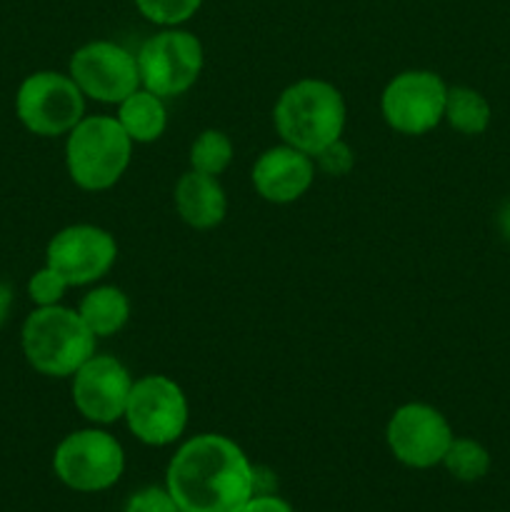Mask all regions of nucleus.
<instances>
[{
  "label": "nucleus",
  "instance_id": "nucleus-21",
  "mask_svg": "<svg viewBox=\"0 0 510 512\" xmlns=\"http://www.w3.org/2000/svg\"><path fill=\"white\" fill-rule=\"evenodd\" d=\"M200 5L203 0H135L140 15L163 28H178L180 23L198 13Z\"/></svg>",
  "mask_w": 510,
  "mask_h": 512
},
{
  "label": "nucleus",
  "instance_id": "nucleus-8",
  "mask_svg": "<svg viewBox=\"0 0 510 512\" xmlns=\"http://www.w3.org/2000/svg\"><path fill=\"white\" fill-rule=\"evenodd\" d=\"M123 418L140 443L165 448L180 440L188 428V398L175 380L145 375L130 388Z\"/></svg>",
  "mask_w": 510,
  "mask_h": 512
},
{
  "label": "nucleus",
  "instance_id": "nucleus-27",
  "mask_svg": "<svg viewBox=\"0 0 510 512\" xmlns=\"http://www.w3.org/2000/svg\"><path fill=\"white\" fill-rule=\"evenodd\" d=\"M503 230H505V235L510 238V208L503 213Z\"/></svg>",
  "mask_w": 510,
  "mask_h": 512
},
{
  "label": "nucleus",
  "instance_id": "nucleus-26",
  "mask_svg": "<svg viewBox=\"0 0 510 512\" xmlns=\"http://www.w3.org/2000/svg\"><path fill=\"white\" fill-rule=\"evenodd\" d=\"M10 308H13V290H10V285L0 283V328H3L5 320H8Z\"/></svg>",
  "mask_w": 510,
  "mask_h": 512
},
{
  "label": "nucleus",
  "instance_id": "nucleus-6",
  "mask_svg": "<svg viewBox=\"0 0 510 512\" xmlns=\"http://www.w3.org/2000/svg\"><path fill=\"white\" fill-rule=\"evenodd\" d=\"M15 115L33 135L58 138L68 135L85 118V95L70 75L38 70L20 83Z\"/></svg>",
  "mask_w": 510,
  "mask_h": 512
},
{
  "label": "nucleus",
  "instance_id": "nucleus-11",
  "mask_svg": "<svg viewBox=\"0 0 510 512\" xmlns=\"http://www.w3.org/2000/svg\"><path fill=\"white\" fill-rule=\"evenodd\" d=\"M68 75L85 98L98 103L118 105L140 88L138 58L113 40H93L75 50Z\"/></svg>",
  "mask_w": 510,
  "mask_h": 512
},
{
  "label": "nucleus",
  "instance_id": "nucleus-24",
  "mask_svg": "<svg viewBox=\"0 0 510 512\" xmlns=\"http://www.w3.org/2000/svg\"><path fill=\"white\" fill-rule=\"evenodd\" d=\"M123 512H183L178 508V503L173 500V495L168 493V488H150L138 490L128 498Z\"/></svg>",
  "mask_w": 510,
  "mask_h": 512
},
{
  "label": "nucleus",
  "instance_id": "nucleus-1",
  "mask_svg": "<svg viewBox=\"0 0 510 512\" xmlns=\"http://www.w3.org/2000/svg\"><path fill=\"white\" fill-rule=\"evenodd\" d=\"M165 488L183 512H240L255 495V468L233 440L203 433L175 450Z\"/></svg>",
  "mask_w": 510,
  "mask_h": 512
},
{
  "label": "nucleus",
  "instance_id": "nucleus-2",
  "mask_svg": "<svg viewBox=\"0 0 510 512\" xmlns=\"http://www.w3.org/2000/svg\"><path fill=\"white\" fill-rule=\"evenodd\" d=\"M345 113V100L335 85L328 80L303 78L280 93L273 108V123L285 145L313 158L343 135Z\"/></svg>",
  "mask_w": 510,
  "mask_h": 512
},
{
  "label": "nucleus",
  "instance_id": "nucleus-9",
  "mask_svg": "<svg viewBox=\"0 0 510 512\" xmlns=\"http://www.w3.org/2000/svg\"><path fill=\"white\" fill-rule=\"evenodd\" d=\"M448 85L433 70H405L385 85L380 110L385 123L403 135H425L445 118Z\"/></svg>",
  "mask_w": 510,
  "mask_h": 512
},
{
  "label": "nucleus",
  "instance_id": "nucleus-16",
  "mask_svg": "<svg viewBox=\"0 0 510 512\" xmlns=\"http://www.w3.org/2000/svg\"><path fill=\"white\" fill-rule=\"evenodd\" d=\"M115 120L133 143H155L168 128V110L160 95L138 88L123 103H118Z\"/></svg>",
  "mask_w": 510,
  "mask_h": 512
},
{
  "label": "nucleus",
  "instance_id": "nucleus-19",
  "mask_svg": "<svg viewBox=\"0 0 510 512\" xmlns=\"http://www.w3.org/2000/svg\"><path fill=\"white\" fill-rule=\"evenodd\" d=\"M440 465L460 483H478L490 473V453L478 440L453 438Z\"/></svg>",
  "mask_w": 510,
  "mask_h": 512
},
{
  "label": "nucleus",
  "instance_id": "nucleus-23",
  "mask_svg": "<svg viewBox=\"0 0 510 512\" xmlns=\"http://www.w3.org/2000/svg\"><path fill=\"white\" fill-rule=\"evenodd\" d=\"M313 160H315V168H320L323 173L340 178V175H348L350 170H353L355 153L343 138H338L335 143L325 145L320 153H315Z\"/></svg>",
  "mask_w": 510,
  "mask_h": 512
},
{
  "label": "nucleus",
  "instance_id": "nucleus-17",
  "mask_svg": "<svg viewBox=\"0 0 510 512\" xmlns=\"http://www.w3.org/2000/svg\"><path fill=\"white\" fill-rule=\"evenodd\" d=\"M78 315L95 338H110L128 323L130 300L115 285H100V288L85 293V298L78 305Z\"/></svg>",
  "mask_w": 510,
  "mask_h": 512
},
{
  "label": "nucleus",
  "instance_id": "nucleus-20",
  "mask_svg": "<svg viewBox=\"0 0 510 512\" xmlns=\"http://www.w3.org/2000/svg\"><path fill=\"white\" fill-rule=\"evenodd\" d=\"M233 163V140L223 130H203L190 145V168L218 178Z\"/></svg>",
  "mask_w": 510,
  "mask_h": 512
},
{
  "label": "nucleus",
  "instance_id": "nucleus-15",
  "mask_svg": "<svg viewBox=\"0 0 510 512\" xmlns=\"http://www.w3.org/2000/svg\"><path fill=\"white\" fill-rule=\"evenodd\" d=\"M173 200L183 223L195 230L215 228L223 223L225 213H228V198H225V190L218 178L198 173L193 168L180 175V180L175 183Z\"/></svg>",
  "mask_w": 510,
  "mask_h": 512
},
{
  "label": "nucleus",
  "instance_id": "nucleus-18",
  "mask_svg": "<svg viewBox=\"0 0 510 512\" xmlns=\"http://www.w3.org/2000/svg\"><path fill=\"white\" fill-rule=\"evenodd\" d=\"M450 128L463 135H480L490 125V103L473 88H448V100H445V118Z\"/></svg>",
  "mask_w": 510,
  "mask_h": 512
},
{
  "label": "nucleus",
  "instance_id": "nucleus-3",
  "mask_svg": "<svg viewBox=\"0 0 510 512\" xmlns=\"http://www.w3.org/2000/svg\"><path fill=\"white\" fill-rule=\"evenodd\" d=\"M95 340L78 310L63 305L35 308L20 330L25 360L48 378H73L75 370L95 355Z\"/></svg>",
  "mask_w": 510,
  "mask_h": 512
},
{
  "label": "nucleus",
  "instance_id": "nucleus-13",
  "mask_svg": "<svg viewBox=\"0 0 510 512\" xmlns=\"http://www.w3.org/2000/svg\"><path fill=\"white\" fill-rule=\"evenodd\" d=\"M135 380L113 355H93L73 375V405L85 420L110 425L125 415Z\"/></svg>",
  "mask_w": 510,
  "mask_h": 512
},
{
  "label": "nucleus",
  "instance_id": "nucleus-10",
  "mask_svg": "<svg viewBox=\"0 0 510 512\" xmlns=\"http://www.w3.org/2000/svg\"><path fill=\"white\" fill-rule=\"evenodd\" d=\"M453 438L445 415L425 403L400 405L385 428V443L393 458L413 470H428L443 463Z\"/></svg>",
  "mask_w": 510,
  "mask_h": 512
},
{
  "label": "nucleus",
  "instance_id": "nucleus-5",
  "mask_svg": "<svg viewBox=\"0 0 510 512\" xmlns=\"http://www.w3.org/2000/svg\"><path fill=\"white\" fill-rule=\"evenodd\" d=\"M53 470L55 478L75 493H103L123 478V445L100 428L75 430L55 448Z\"/></svg>",
  "mask_w": 510,
  "mask_h": 512
},
{
  "label": "nucleus",
  "instance_id": "nucleus-25",
  "mask_svg": "<svg viewBox=\"0 0 510 512\" xmlns=\"http://www.w3.org/2000/svg\"><path fill=\"white\" fill-rule=\"evenodd\" d=\"M240 512H295V510L290 508L288 500L278 498L275 493H260V495H253Z\"/></svg>",
  "mask_w": 510,
  "mask_h": 512
},
{
  "label": "nucleus",
  "instance_id": "nucleus-22",
  "mask_svg": "<svg viewBox=\"0 0 510 512\" xmlns=\"http://www.w3.org/2000/svg\"><path fill=\"white\" fill-rule=\"evenodd\" d=\"M70 285L65 283V278L60 273H55L50 265H43L40 270H35L28 280V295L38 308H50V305H60L65 290Z\"/></svg>",
  "mask_w": 510,
  "mask_h": 512
},
{
  "label": "nucleus",
  "instance_id": "nucleus-4",
  "mask_svg": "<svg viewBox=\"0 0 510 512\" xmlns=\"http://www.w3.org/2000/svg\"><path fill=\"white\" fill-rule=\"evenodd\" d=\"M133 158V140L110 115L83 118L68 133L65 165L78 188L100 193L118 183Z\"/></svg>",
  "mask_w": 510,
  "mask_h": 512
},
{
  "label": "nucleus",
  "instance_id": "nucleus-14",
  "mask_svg": "<svg viewBox=\"0 0 510 512\" xmlns=\"http://www.w3.org/2000/svg\"><path fill=\"white\" fill-rule=\"evenodd\" d=\"M315 180V160L293 145L265 150L253 165V185L268 203L288 205L303 198Z\"/></svg>",
  "mask_w": 510,
  "mask_h": 512
},
{
  "label": "nucleus",
  "instance_id": "nucleus-7",
  "mask_svg": "<svg viewBox=\"0 0 510 512\" xmlns=\"http://www.w3.org/2000/svg\"><path fill=\"white\" fill-rule=\"evenodd\" d=\"M140 88L175 98L188 93L203 70V45L193 33L180 28H163L150 35L138 50Z\"/></svg>",
  "mask_w": 510,
  "mask_h": 512
},
{
  "label": "nucleus",
  "instance_id": "nucleus-12",
  "mask_svg": "<svg viewBox=\"0 0 510 512\" xmlns=\"http://www.w3.org/2000/svg\"><path fill=\"white\" fill-rule=\"evenodd\" d=\"M118 258V245L108 230L98 225H68L50 238L45 265L60 273L70 288L90 285L103 278Z\"/></svg>",
  "mask_w": 510,
  "mask_h": 512
}]
</instances>
